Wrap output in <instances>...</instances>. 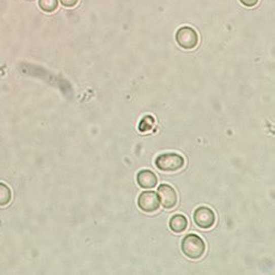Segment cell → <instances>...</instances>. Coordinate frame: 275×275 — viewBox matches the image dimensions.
<instances>
[{"instance_id":"6da1fadb","label":"cell","mask_w":275,"mask_h":275,"mask_svg":"<svg viewBox=\"0 0 275 275\" xmlns=\"http://www.w3.org/2000/svg\"><path fill=\"white\" fill-rule=\"evenodd\" d=\"M181 251L190 260H199L205 254L206 244L198 235L189 234L181 240Z\"/></svg>"},{"instance_id":"7a4b0ae2","label":"cell","mask_w":275,"mask_h":275,"mask_svg":"<svg viewBox=\"0 0 275 275\" xmlns=\"http://www.w3.org/2000/svg\"><path fill=\"white\" fill-rule=\"evenodd\" d=\"M155 163L156 167L161 171L175 173L185 166V159L178 153L168 152L158 156Z\"/></svg>"},{"instance_id":"3957f363","label":"cell","mask_w":275,"mask_h":275,"mask_svg":"<svg viewBox=\"0 0 275 275\" xmlns=\"http://www.w3.org/2000/svg\"><path fill=\"white\" fill-rule=\"evenodd\" d=\"M176 42L184 49H194L198 45V34L191 27H181L176 32Z\"/></svg>"},{"instance_id":"277c9868","label":"cell","mask_w":275,"mask_h":275,"mask_svg":"<svg viewBox=\"0 0 275 275\" xmlns=\"http://www.w3.org/2000/svg\"><path fill=\"white\" fill-rule=\"evenodd\" d=\"M194 222L198 227L201 229H210L212 228L216 222V215L211 208L201 206L198 207L197 210L194 212Z\"/></svg>"},{"instance_id":"5b68a950","label":"cell","mask_w":275,"mask_h":275,"mask_svg":"<svg viewBox=\"0 0 275 275\" xmlns=\"http://www.w3.org/2000/svg\"><path fill=\"white\" fill-rule=\"evenodd\" d=\"M138 206H139L142 212H145L147 214L156 213L159 210V207H160V202H159L157 192L153 191L141 192L139 197H138Z\"/></svg>"},{"instance_id":"8992f818","label":"cell","mask_w":275,"mask_h":275,"mask_svg":"<svg viewBox=\"0 0 275 275\" xmlns=\"http://www.w3.org/2000/svg\"><path fill=\"white\" fill-rule=\"evenodd\" d=\"M157 196L159 198L160 205L163 208H166V210H171V208L177 205V194H176V190L170 185L163 184L159 186Z\"/></svg>"},{"instance_id":"52a82bcc","label":"cell","mask_w":275,"mask_h":275,"mask_svg":"<svg viewBox=\"0 0 275 275\" xmlns=\"http://www.w3.org/2000/svg\"><path fill=\"white\" fill-rule=\"evenodd\" d=\"M136 183L139 184L141 188H155L158 184V177L151 170H141V171L138 173L136 175Z\"/></svg>"},{"instance_id":"ba28073f","label":"cell","mask_w":275,"mask_h":275,"mask_svg":"<svg viewBox=\"0 0 275 275\" xmlns=\"http://www.w3.org/2000/svg\"><path fill=\"white\" fill-rule=\"evenodd\" d=\"M169 227L176 234L184 233L188 227V221L184 215H175L170 218Z\"/></svg>"},{"instance_id":"9c48e42d","label":"cell","mask_w":275,"mask_h":275,"mask_svg":"<svg viewBox=\"0 0 275 275\" xmlns=\"http://www.w3.org/2000/svg\"><path fill=\"white\" fill-rule=\"evenodd\" d=\"M12 200V190L7 185L0 183V206H6Z\"/></svg>"},{"instance_id":"30bf717a","label":"cell","mask_w":275,"mask_h":275,"mask_svg":"<svg viewBox=\"0 0 275 275\" xmlns=\"http://www.w3.org/2000/svg\"><path fill=\"white\" fill-rule=\"evenodd\" d=\"M40 8L45 13H53L58 7V0H38Z\"/></svg>"},{"instance_id":"8fae6325","label":"cell","mask_w":275,"mask_h":275,"mask_svg":"<svg viewBox=\"0 0 275 275\" xmlns=\"http://www.w3.org/2000/svg\"><path fill=\"white\" fill-rule=\"evenodd\" d=\"M60 4L63 5V6L65 7H68V8H72L74 6H76L79 3V0H59Z\"/></svg>"},{"instance_id":"7c38bea8","label":"cell","mask_w":275,"mask_h":275,"mask_svg":"<svg viewBox=\"0 0 275 275\" xmlns=\"http://www.w3.org/2000/svg\"><path fill=\"white\" fill-rule=\"evenodd\" d=\"M239 2L246 7H253L258 3V0H239Z\"/></svg>"}]
</instances>
